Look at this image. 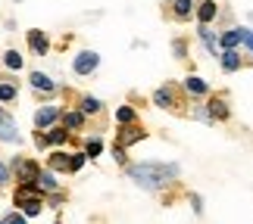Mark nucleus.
<instances>
[{
	"instance_id": "nucleus-1",
	"label": "nucleus",
	"mask_w": 253,
	"mask_h": 224,
	"mask_svg": "<svg viewBox=\"0 0 253 224\" xmlns=\"http://www.w3.org/2000/svg\"><path fill=\"white\" fill-rule=\"evenodd\" d=\"M128 178L138 181L144 190H160L169 181L178 178V165H166V162H141V165H128Z\"/></svg>"
},
{
	"instance_id": "nucleus-2",
	"label": "nucleus",
	"mask_w": 253,
	"mask_h": 224,
	"mask_svg": "<svg viewBox=\"0 0 253 224\" xmlns=\"http://www.w3.org/2000/svg\"><path fill=\"white\" fill-rule=\"evenodd\" d=\"M16 206L25 212V215H41L44 209V199H41V190L35 187V184H22V187L16 190Z\"/></svg>"
},
{
	"instance_id": "nucleus-3",
	"label": "nucleus",
	"mask_w": 253,
	"mask_h": 224,
	"mask_svg": "<svg viewBox=\"0 0 253 224\" xmlns=\"http://www.w3.org/2000/svg\"><path fill=\"white\" fill-rule=\"evenodd\" d=\"M97 65H100V56H97L94 50H84V53H79L75 56V63H72V69L79 72V75H91Z\"/></svg>"
},
{
	"instance_id": "nucleus-4",
	"label": "nucleus",
	"mask_w": 253,
	"mask_h": 224,
	"mask_svg": "<svg viewBox=\"0 0 253 224\" xmlns=\"http://www.w3.org/2000/svg\"><path fill=\"white\" fill-rule=\"evenodd\" d=\"M13 171L19 174V181L22 184H35V178H38V162H32V159H16L13 162Z\"/></svg>"
},
{
	"instance_id": "nucleus-5",
	"label": "nucleus",
	"mask_w": 253,
	"mask_h": 224,
	"mask_svg": "<svg viewBox=\"0 0 253 224\" xmlns=\"http://www.w3.org/2000/svg\"><path fill=\"white\" fill-rule=\"evenodd\" d=\"M153 103L163 106V109H181V103H178V96H175V87H172V84L160 87V91L153 94Z\"/></svg>"
},
{
	"instance_id": "nucleus-6",
	"label": "nucleus",
	"mask_w": 253,
	"mask_h": 224,
	"mask_svg": "<svg viewBox=\"0 0 253 224\" xmlns=\"http://www.w3.org/2000/svg\"><path fill=\"white\" fill-rule=\"evenodd\" d=\"M0 140H6V143L19 140V128H16L13 115H9L6 109H0Z\"/></svg>"
},
{
	"instance_id": "nucleus-7",
	"label": "nucleus",
	"mask_w": 253,
	"mask_h": 224,
	"mask_svg": "<svg viewBox=\"0 0 253 224\" xmlns=\"http://www.w3.org/2000/svg\"><path fill=\"white\" fill-rule=\"evenodd\" d=\"M144 137H147V134H144V128H141V125H125V128H122V134H119V143H116V147H128V143H138V140H144Z\"/></svg>"
},
{
	"instance_id": "nucleus-8",
	"label": "nucleus",
	"mask_w": 253,
	"mask_h": 224,
	"mask_svg": "<svg viewBox=\"0 0 253 224\" xmlns=\"http://www.w3.org/2000/svg\"><path fill=\"white\" fill-rule=\"evenodd\" d=\"M207 119H228V103H225V96H212V100H210Z\"/></svg>"
},
{
	"instance_id": "nucleus-9",
	"label": "nucleus",
	"mask_w": 253,
	"mask_h": 224,
	"mask_svg": "<svg viewBox=\"0 0 253 224\" xmlns=\"http://www.w3.org/2000/svg\"><path fill=\"white\" fill-rule=\"evenodd\" d=\"M56 119H60V109H56V106H44V109L35 112V125H38V128H47V125H53Z\"/></svg>"
},
{
	"instance_id": "nucleus-10",
	"label": "nucleus",
	"mask_w": 253,
	"mask_h": 224,
	"mask_svg": "<svg viewBox=\"0 0 253 224\" xmlns=\"http://www.w3.org/2000/svg\"><path fill=\"white\" fill-rule=\"evenodd\" d=\"M28 47H32L38 56H44V53H47V47H50V44H47V34H44V32H38V28H35V32H28Z\"/></svg>"
},
{
	"instance_id": "nucleus-11",
	"label": "nucleus",
	"mask_w": 253,
	"mask_h": 224,
	"mask_svg": "<svg viewBox=\"0 0 253 224\" xmlns=\"http://www.w3.org/2000/svg\"><path fill=\"white\" fill-rule=\"evenodd\" d=\"M32 87H35V91H41V94H53L56 91V84L47 75H41V72H32Z\"/></svg>"
},
{
	"instance_id": "nucleus-12",
	"label": "nucleus",
	"mask_w": 253,
	"mask_h": 224,
	"mask_svg": "<svg viewBox=\"0 0 253 224\" xmlns=\"http://www.w3.org/2000/svg\"><path fill=\"white\" fill-rule=\"evenodd\" d=\"M216 13H219L216 0H203V3H200V9H197V19H200L203 25H207V22H212V19H216Z\"/></svg>"
},
{
	"instance_id": "nucleus-13",
	"label": "nucleus",
	"mask_w": 253,
	"mask_h": 224,
	"mask_svg": "<svg viewBox=\"0 0 253 224\" xmlns=\"http://www.w3.org/2000/svg\"><path fill=\"white\" fill-rule=\"evenodd\" d=\"M191 9H194V0H175L172 3V16L184 22V19H191Z\"/></svg>"
},
{
	"instance_id": "nucleus-14",
	"label": "nucleus",
	"mask_w": 253,
	"mask_h": 224,
	"mask_svg": "<svg viewBox=\"0 0 253 224\" xmlns=\"http://www.w3.org/2000/svg\"><path fill=\"white\" fill-rule=\"evenodd\" d=\"M50 168H53V171H72V156L53 153V156H50Z\"/></svg>"
},
{
	"instance_id": "nucleus-15",
	"label": "nucleus",
	"mask_w": 253,
	"mask_h": 224,
	"mask_svg": "<svg viewBox=\"0 0 253 224\" xmlns=\"http://www.w3.org/2000/svg\"><path fill=\"white\" fill-rule=\"evenodd\" d=\"M35 187L38 190H47V193H53L56 190V178L50 171H38V178H35Z\"/></svg>"
},
{
	"instance_id": "nucleus-16",
	"label": "nucleus",
	"mask_w": 253,
	"mask_h": 224,
	"mask_svg": "<svg viewBox=\"0 0 253 224\" xmlns=\"http://www.w3.org/2000/svg\"><path fill=\"white\" fill-rule=\"evenodd\" d=\"M184 91H188V94H194V96H203V94H207V81H203V78H188V81H184Z\"/></svg>"
},
{
	"instance_id": "nucleus-17",
	"label": "nucleus",
	"mask_w": 253,
	"mask_h": 224,
	"mask_svg": "<svg viewBox=\"0 0 253 224\" xmlns=\"http://www.w3.org/2000/svg\"><path fill=\"white\" fill-rule=\"evenodd\" d=\"M222 69L225 72H238L241 69V60H238L235 50H225V56H222Z\"/></svg>"
},
{
	"instance_id": "nucleus-18",
	"label": "nucleus",
	"mask_w": 253,
	"mask_h": 224,
	"mask_svg": "<svg viewBox=\"0 0 253 224\" xmlns=\"http://www.w3.org/2000/svg\"><path fill=\"white\" fill-rule=\"evenodd\" d=\"M200 41L207 44V50H210V53H216V50H219V41H216V37H212V32H210L207 25L200 28Z\"/></svg>"
},
{
	"instance_id": "nucleus-19",
	"label": "nucleus",
	"mask_w": 253,
	"mask_h": 224,
	"mask_svg": "<svg viewBox=\"0 0 253 224\" xmlns=\"http://www.w3.org/2000/svg\"><path fill=\"white\" fill-rule=\"evenodd\" d=\"M116 119H119V125H122V128H125V125H134V109H131V106H119Z\"/></svg>"
},
{
	"instance_id": "nucleus-20",
	"label": "nucleus",
	"mask_w": 253,
	"mask_h": 224,
	"mask_svg": "<svg viewBox=\"0 0 253 224\" xmlns=\"http://www.w3.org/2000/svg\"><path fill=\"white\" fill-rule=\"evenodd\" d=\"M241 41V34H238V28H231V32H225V34H222V47H225V50H235V44Z\"/></svg>"
},
{
	"instance_id": "nucleus-21",
	"label": "nucleus",
	"mask_w": 253,
	"mask_h": 224,
	"mask_svg": "<svg viewBox=\"0 0 253 224\" xmlns=\"http://www.w3.org/2000/svg\"><path fill=\"white\" fill-rule=\"evenodd\" d=\"M82 109H84L87 115H97V112H100V100H94V96H84V100H82Z\"/></svg>"
},
{
	"instance_id": "nucleus-22",
	"label": "nucleus",
	"mask_w": 253,
	"mask_h": 224,
	"mask_svg": "<svg viewBox=\"0 0 253 224\" xmlns=\"http://www.w3.org/2000/svg\"><path fill=\"white\" fill-rule=\"evenodd\" d=\"M82 125H84V119H82V115H79V112H66V128H72V131H79V128H82Z\"/></svg>"
},
{
	"instance_id": "nucleus-23",
	"label": "nucleus",
	"mask_w": 253,
	"mask_h": 224,
	"mask_svg": "<svg viewBox=\"0 0 253 224\" xmlns=\"http://www.w3.org/2000/svg\"><path fill=\"white\" fill-rule=\"evenodd\" d=\"M66 137H69L66 128H53L50 134H47V143H66Z\"/></svg>"
},
{
	"instance_id": "nucleus-24",
	"label": "nucleus",
	"mask_w": 253,
	"mask_h": 224,
	"mask_svg": "<svg viewBox=\"0 0 253 224\" xmlns=\"http://www.w3.org/2000/svg\"><path fill=\"white\" fill-rule=\"evenodd\" d=\"M6 65H9V69H22V56H19L16 50H9L6 53Z\"/></svg>"
},
{
	"instance_id": "nucleus-25",
	"label": "nucleus",
	"mask_w": 253,
	"mask_h": 224,
	"mask_svg": "<svg viewBox=\"0 0 253 224\" xmlns=\"http://www.w3.org/2000/svg\"><path fill=\"white\" fill-rule=\"evenodd\" d=\"M0 100H16V87L13 84H0Z\"/></svg>"
},
{
	"instance_id": "nucleus-26",
	"label": "nucleus",
	"mask_w": 253,
	"mask_h": 224,
	"mask_svg": "<svg viewBox=\"0 0 253 224\" xmlns=\"http://www.w3.org/2000/svg\"><path fill=\"white\" fill-rule=\"evenodd\" d=\"M238 34H241V41H244L250 50H253V32H250V28H238Z\"/></svg>"
},
{
	"instance_id": "nucleus-27",
	"label": "nucleus",
	"mask_w": 253,
	"mask_h": 224,
	"mask_svg": "<svg viewBox=\"0 0 253 224\" xmlns=\"http://www.w3.org/2000/svg\"><path fill=\"white\" fill-rule=\"evenodd\" d=\"M87 156H100V140H87Z\"/></svg>"
},
{
	"instance_id": "nucleus-28",
	"label": "nucleus",
	"mask_w": 253,
	"mask_h": 224,
	"mask_svg": "<svg viewBox=\"0 0 253 224\" xmlns=\"http://www.w3.org/2000/svg\"><path fill=\"white\" fill-rule=\"evenodd\" d=\"M84 159H87V156H82V153H79V156H72V171H79L82 165H84Z\"/></svg>"
},
{
	"instance_id": "nucleus-29",
	"label": "nucleus",
	"mask_w": 253,
	"mask_h": 224,
	"mask_svg": "<svg viewBox=\"0 0 253 224\" xmlns=\"http://www.w3.org/2000/svg\"><path fill=\"white\" fill-rule=\"evenodd\" d=\"M0 224H25V218H19V215H6Z\"/></svg>"
},
{
	"instance_id": "nucleus-30",
	"label": "nucleus",
	"mask_w": 253,
	"mask_h": 224,
	"mask_svg": "<svg viewBox=\"0 0 253 224\" xmlns=\"http://www.w3.org/2000/svg\"><path fill=\"white\" fill-rule=\"evenodd\" d=\"M113 159L116 162H125V150L122 147H113Z\"/></svg>"
},
{
	"instance_id": "nucleus-31",
	"label": "nucleus",
	"mask_w": 253,
	"mask_h": 224,
	"mask_svg": "<svg viewBox=\"0 0 253 224\" xmlns=\"http://www.w3.org/2000/svg\"><path fill=\"white\" fill-rule=\"evenodd\" d=\"M6 181H9V168H6L3 162H0V184H6Z\"/></svg>"
},
{
	"instance_id": "nucleus-32",
	"label": "nucleus",
	"mask_w": 253,
	"mask_h": 224,
	"mask_svg": "<svg viewBox=\"0 0 253 224\" xmlns=\"http://www.w3.org/2000/svg\"><path fill=\"white\" fill-rule=\"evenodd\" d=\"M175 56H178V60H184V44H181V41H175Z\"/></svg>"
}]
</instances>
